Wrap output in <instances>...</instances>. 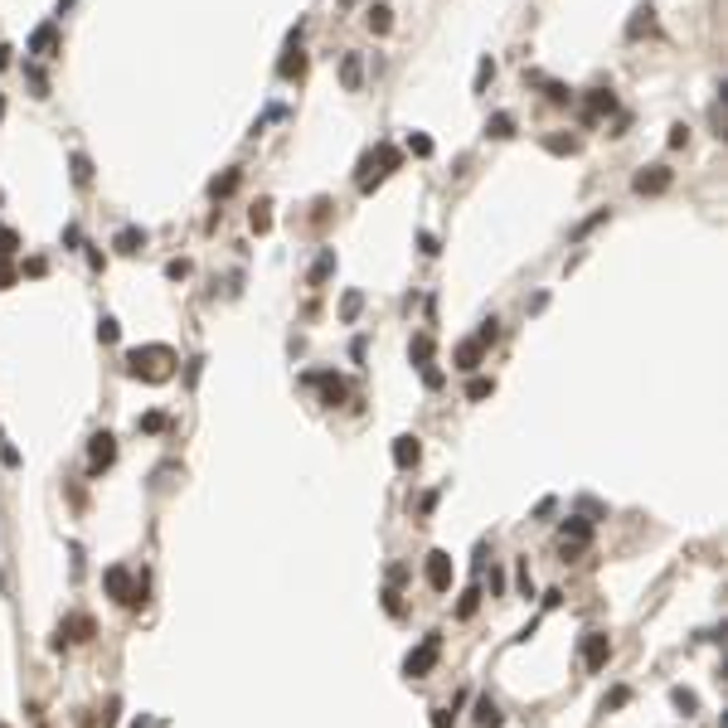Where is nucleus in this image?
Returning <instances> with one entry per match:
<instances>
[{"mask_svg": "<svg viewBox=\"0 0 728 728\" xmlns=\"http://www.w3.org/2000/svg\"><path fill=\"white\" fill-rule=\"evenodd\" d=\"M20 248V238H15V228H0V258H10Z\"/></svg>", "mask_w": 728, "mask_h": 728, "instance_id": "a878e982", "label": "nucleus"}, {"mask_svg": "<svg viewBox=\"0 0 728 728\" xmlns=\"http://www.w3.org/2000/svg\"><path fill=\"white\" fill-rule=\"evenodd\" d=\"M330 268H335V253H325L321 263L311 268V282H325V277H330Z\"/></svg>", "mask_w": 728, "mask_h": 728, "instance_id": "b1692460", "label": "nucleus"}, {"mask_svg": "<svg viewBox=\"0 0 728 728\" xmlns=\"http://www.w3.org/2000/svg\"><path fill=\"white\" fill-rule=\"evenodd\" d=\"M495 335H500V330H495V316H490V321H485L481 330H476V340H481V345H485V340H495Z\"/></svg>", "mask_w": 728, "mask_h": 728, "instance_id": "7c9ffc66", "label": "nucleus"}, {"mask_svg": "<svg viewBox=\"0 0 728 728\" xmlns=\"http://www.w3.org/2000/svg\"><path fill=\"white\" fill-rule=\"evenodd\" d=\"M170 364H175V354L165 350V345H146V350H132V354H127V369H132L136 379H151V384L170 379Z\"/></svg>", "mask_w": 728, "mask_h": 728, "instance_id": "f257e3e1", "label": "nucleus"}, {"mask_svg": "<svg viewBox=\"0 0 728 728\" xmlns=\"http://www.w3.org/2000/svg\"><path fill=\"white\" fill-rule=\"evenodd\" d=\"M476 602H481V588H466V593H461L457 617H471V612H476Z\"/></svg>", "mask_w": 728, "mask_h": 728, "instance_id": "6ab92c4d", "label": "nucleus"}, {"mask_svg": "<svg viewBox=\"0 0 728 728\" xmlns=\"http://www.w3.org/2000/svg\"><path fill=\"white\" fill-rule=\"evenodd\" d=\"M10 282H15V268H10V263H0V292H5Z\"/></svg>", "mask_w": 728, "mask_h": 728, "instance_id": "2f4dec72", "label": "nucleus"}, {"mask_svg": "<svg viewBox=\"0 0 728 728\" xmlns=\"http://www.w3.org/2000/svg\"><path fill=\"white\" fill-rule=\"evenodd\" d=\"M117 335H122V330H117V321H112V316H102V321H97V340H102V345H112Z\"/></svg>", "mask_w": 728, "mask_h": 728, "instance_id": "4be33fe9", "label": "nucleus"}, {"mask_svg": "<svg viewBox=\"0 0 728 728\" xmlns=\"http://www.w3.org/2000/svg\"><path fill=\"white\" fill-rule=\"evenodd\" d=\"M248 223H253V233H268V228H272V214H268V204H258V209L248 214Z\"/></svg>", "mask_w": 728, "mask_h": 728, "instance_id": "a211bd4d", "label": "nucleus"}, {"mask_svg": "<svg viewBox=\"0 0 728 728\" xmlns=\"http://www.w3.org/2000/svg\"><path fill=\"white\" fill-rule=\"evenodd\" d=\"M408 151H418V156H432V141H428V136H408Z\"/></svg>", "mask_w": 728, "mask_h": 728, "instance_id": "bb28decb", "label": "nucleus"}, {"mask_svg": "<svg viewBox=\"0 0 728 728\" xmlns=\"http://www.w3.org/2000/svg\"><path fill=\"white\" fill-rule=\"evenodd\" d=\"M359 306H364V297H359V292H350V297H345V306H340V316H345V321H354V316H359Z\"/></svg>", "mask_w": 728, "mask_h": 728, "instance_id": "393cba45", "label": "nucleus"}, {"mask_svg": "<svg viewBox=\"0 0 728 728\" xmlns=\"http://www.w3.org/2000/svg\"><path fill=\"white\" fill-rule=\"evenodd\" d=\"M0 117H5V102H0Z\"/></svg>", "mask_w": 728, "mask_h": 728, "instance_id": "473e14b6", "label": "nucleus"}, {"mask_svg": "<svg viewBox=\"0 0 728 728\" xmlns=\"http://www.w3.org/2000/svg\"><path fill=\"white\" fill-rule=\"evenodd\" d=\"M564 534H573V539H588V524H583V519H568Z\"/></svg>", "mask_w": 728, "mask_h": 728, "instance_id": "c756f323", "label": "nucleus"}, {"mask_svg": "<svg viewBox=\"0 0 728 728\" xmlns=\"http://www.w3.org/2000/svg\"><path fill=\"white\" fill-rule=\"evenodd\" d=\"M476 724H481V728H500V709H495L490 700H481V704H476Z\"/></svg>", "mask_w": 728, "mask_h": 728, "instance_id": "f3484780", "label": "nucleus"}, {"mask_svg": "<svg viewBox=\"0 0 728 728\" xmlns=\"http://www.w3.org/2000/svg\"><path fill=\"white\" fill-rule=\"evenodd\" d=\"M73 180H78V185L93 180V161H88V156H73Z\"/></svg>", "mask_w": 728, "mask_h": 728, "instance_id": "412c9836", "label": "nucleus"}, {"mask_svg": "<svg viewBox=\"0 0 728 728\" xmlns=\"http://www.w3.org/2000/svg\"><path fill=\"white\" fill-rule=\"evenodd\" d=\"M612 107H617V97H612V93H602V88H597L593 97H588V107H583V122H597V117H602V112H612Z\"/></svg>", "mask_w": 728, "mask_h": 728, "instance_id": "1a4fd4ad", "label": "nucleus"}, {"mask_svg": "<svg viewBox=\"0 0 728 728\" xmlns=\"http://www.w3.org/2000/svg\"><path fill=\"white\" fill-rule=\"evenodd\" d=\"M0 442H5V437H0Z\"/></svg>", "mask_w": 728, "mask_h": 728, "instance_id": "72a5a7b5", "label": "nucleus"}, {"mask_svg": "<svg viewBox=\"0 0 728 728\" xmlns=\"http://www.w3.org/2000/svg\"><path fill=\"white\" fill-rule=\"evenodd\" d=\"M607 655H612V641H607L602 631H593V636H588V646H583V660H588V670H602V665H607Z\"/></svg>", "mask_w": 728, "mask_h": 728, "instance_id": "39448f33", "label": "nucleus"}, {"mask_svg": "<svg viewBox=\"0 0 728 728\" xmlns=\"http://www.w3.org/2000/svg\"><path fill=\"white\" fill-rule=\"evenodd\" d=\"M544 146H549L554 156H564V151H578V141H573V136H549Z\"/></svg>", "mask_w": 728, "mask_h": 728, "instance_id": "5701e85b", "label": "nucleus"}, {"mask_svg": "<svg viewBox=\"0 0 728 728\" xmlns=\"http://www.w3.org/2000/svg\"><path fill=\"white\" fill-rule=\"evenodd\" d=\"M485 136H495V141H505V136H515V117H510V112H495V117L485 122Z\"/></svg>", "mask_w": 728, "mask_h": 728, "instance_id": "9d476101", "label": "nucleus"}, {"mask_svg": "<svg viewBox=\"0 0 728 728\" xmlns=\"http://www.w3.org/2000/svg\"><path fill=\"white\" fill-rule=\"evenodd\" d=\"M369 29H374V34H389V29H394V10H389V5H374V10H369Z\"/></svg>", "mask_w": 728, "mask_h": 728, "instance_id": "dca6fc26", "label": "nucleus"}, {"mask_svg": "<svg viewBox=\"0 0 728 728\" xmlns=\"http://www.w3.org/2000/svg\"><path fill=\"white\" fill-rule=\"evenodd\" d=\"M437 650H442V636L432 631L428 641H423V646H418V650H413V655H408V660H403V670L413 675V680H423V675L432 670V660H437Z\"/></svg>", "mask_w": 728, "mask_h": 728, "instance_id": "f03ea898", "label": "nucleus"}, {"mask_svg": "<svg viewBox=\"0 0 728 728\" xmlns=\"http://www.w3.org/2000/svg\"><path fill=\"white\" fill-rule=\"evenodd\" d=\"M54 49H58V29H54V25H39L34 34H29V54L54 58Z\"/></svg>", "mask_w": 728, "mask_h": 728, "instance_id": "423d86ee", "label": "nucleus"}, {"mask_svg": "<svg viewBox=\"0 0 728 728\" xmlns=\"http://www.w3.org/2000/svg\"><path fill=\"white\" fill-rule=\"evenodd\" d=\"M490 394V379H471V389H466V399H485Z\"/></svg>", "mask_w": 728, "mask_h": 728, "instance_id": "cd10ccee", "label": "nucleus"}, {"mask_svg": "<svg viewBox=\"0 0 728 728\" xmlns=\"http://www.w3.org/2000/svg\"><path fill=\"white\" fill-rule=\"evenodd\" d=\"M63 636H68V641H88V636H93V617H83V612L68 617L63 626H58V641H63Z\"/></svg>", "mask_w": 728, "mask_h": 728, "instance_id": "6e6552de", "label": "nucleus"}, {"mask_svg": "<svg viewBox=\"0 0 728 728\" xmlns=\"http://www.w3.org/2000/svg\"><path fill=\"white\" fill-rule=\"evenodd\" d=\"M0 728H5V724H0Z\"/></svg>", "mask_w": 728, "mask_h": 728, "instance_id": "f704fd0d", "label": "nucleus"}, {"mask_svg": "<svg viewBox=\"0 0 728 728\" xmlns=\"http://www.w3.org/2000/svg\"><path fill=\"white\" fill-rule=\"evenodd\" d=\"M428 588L432 593H447V588H452V559H447L442 549L428 554Z\"/></svg>", "mask_w": 728, "mask_h": 728, "instance_id": "7ed1b4c3", "label": "nucleus"}, {"mask_svg": "<svg viewBox=\"0 0 728 728\" xmlns=\"http://www.w3.org/2000/svg\"><path fill=\"white\" fill-rule=\"evenodd\" d=\"M394 461H399V466H413V461H418V437H399V442H394Z\"/></svg>", "mask_w": 728, "mask_h": 728, "instance_id": "4468645a", "label": "nucleus"}, {"mask_svg": "<svg viewBox=\"0 0 728 728\" xmlns=\"http://www.w3.org/2000/svg\"><path fill=\"white\" fill-rule=\"evenodd\" d=\"M481 364V340H466V345H457V369H476Z\"/></svg>", "mask_w": 728, "mask_h": 728, "instance_id": "ddd939ff", "label": "nucleus"}, {"mask_svg": "<svg viewBox=\"0 0 728 728\" xmlns=\"http://www.w3.org/2000/svg\"><path fill=\"white\" fill-rule=\"evenodd\" d=\"M311 384L325 389V403H340V399H345V384H340L335 374H311Z\"/></svg>", "mask_w": 728, "mask_h": 728, "instance_id": "f8f14e48", "label": "nucleus"}, {"mask_svg": "<svg viewBox=\"0 0 728 728\" xmlns=\"http://www.w3.org/2000/svg\"><path fill=\"white\" fill-rule=\"evenodd\" d=\"M112 457H117V447H112V432H97V437H93V471L112 466Z\"/></svg>", "mask_w": 728, "mask_h": 728, "instance_id": "0eeeda50", "label": "nucleus"}, {"mask_svg": "<svg viewBox=\"0 0 728 728\" xmlns=\"http://www.w3.org/2000/svg\"><path fill=\"white\" fill-rule=\"evenodd\" d=\"M408 354H413L418 364H428V359H432V340H428V335H418V340H413V350H408Z\"/></svg>", "mask_w": 728, "mask_h": 728, "instance_id": "aec40b11", "label": "nucleus"}, {"mask_svg": "<svg viewBox=\"0 0 728 728\" xmlns=\"http://www.w3.org/2000/svg\"><path fill=\"white\" fill-rule=\"evenodd\" d=\"M233 185H238V170H228L223 180H214V194H228V189H233Z\"/></svg>", "mask_w": 728, "mask_h": 728, "instance_id": "c85d7f7f", "label": "nucleus"}, {"mask_svg": "<svg viewBox=\"0 0 728 728\" xmlns=\"http://www.w3.org/2000/svg\"><path fill=\"white\" fill-rule=\"evenodd\" d=\"M112 243H117V253H136V248H146V228H122Z\"/></svg>", "mask_w": 728, "mask_h": 728, "instance_id": "9b49d317", "label": "nucleus"}, {"mask_svg": "<svg viewBox=\"0 0 728 728\" xmlns=\"http://www.w3.org/2000/svg\"><path fill=\"white\" fill-rule=\"evenodd\" d=\"M670 180L675 175L665 170V165H650V170H641L631 185H636V194H660V189H670Z\"/></svg>", "mask_w": 728, "mask_h": 728, "instance_id": "20e7f679", "label": "nucleus"}, {"mask_svg": "<svg viewBox=\"0 0 728 728\" xmlns=\"http://www.w3.org/2000/svg\"><path fill=\"white\" fill-rule=\"evenodd\" d=\"M359 73H364L359 54H345V63H340V83H345V88H359Z\"/></svg>", "mask_w": 728, "mask_h": 728, "instance_id": "2eb2a0df", "label": "nucleus"}]
</instances>
